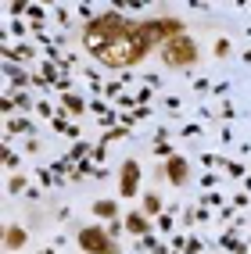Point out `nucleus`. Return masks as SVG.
Wrapping results in <instances>:
<instances>
[{"mask_svg":"<svg viewBox=\"0 0 251 254\" xmlns=\"http://www.w3.org/2000/svg\"><path fill=\"white\" fill-rule=\"evenodd\" d=\"M129 229L133 233H147V222H144L140 215H129Z\"/></svg>","mask_w":251,"mask_h":254,"instance_id":"0eeeda50","label":"nucleus"},{"mask_svg":"<svg viewBox=\"0 0 251 254\" xmlns=\"http://www.w3.org/2000/svg\"><path fill=\"white\" fill-rule=\"evenodd\" d=\"M137 172H140L137 161H126V165H122V193H126V197L137 193Z\"/></svg>","mask_w":251,"mask_h":254,"instance_id":"20e7f679","label":"nucleus"},{"mask_svg":"<svg viewBox=\"0 0 251 254\" xmlns=\"http://www.w3.org/2000/svg\"><path fill=\"white\" fill-rule=\"evenodd\" d=\"M97 215H115V204H108V200H100V204H97Z\"/></svg>","mask_w":251,"mask_h":254,"instance_id":"6e6552de","label":"nucleus"},{"mask_svg":"<svg viewBox=\"0 0 251 254\" xmlns=\"http://www.w3.org/2000/svg\"><path fill=\"white\" fill-rule=\"evenodd\" d=\"M22 244H25V233H22L18 226H11V229H7V247H22Z\"/></svg>","mask_w":251,"mask_h":254,"instance_id":"423d86ee","label":"nucleus"},{"mask_svg":"<svg viewBox=\"0 0 251 254\" xmlns=\"http://www.w3.org/2000/svg\"><path fill=\"white\" fill-rule=\"evenodd\" d=\"M183 25L176 18H155V22H129L122 14H100L86 25L83 43L93 58H100L111 68H129L151 54L158 40H172Z\"/></svg>","mask_w":251,"mask_h":254,"instance_id":"f257e3e1","label":"nucleus"},{"mask_svg":"<svg viewBox=\"0 0 251 254\" xmlns=\"http://www.w3.org/2000/svg\"><path fill=\"white\" fill-rule=\"evenodd\" d=\"M162 58L176 64V68H183V64H194L197 61V43L187 36V32H176L172 40H165L162 43Z\"/></svg>","mask_w":251,"mask_h":254,"instance_id":"f03ea898","label":"nucleus"},{"mask_svg":"<svg viewBox=\"0 0 251 254\" xmlns=\"http://www.w3.org/2000/svg\"><path fill=\"white\" fill-rule=\"evenodd\" d=\"M165 172H169V179H172V183H183V179H187V161H183V158H172Z\"/></svg>","mask_w":251,"mask_h":254,"instance_id":"39448f33","label":"nucleus"},{"mask_svg":"<svg viewBox=\"0 0 251 254\" xmlns=\"http://www.w3.org/2000/svg\"><path fill=\"white\" fill-rule=\"evenodd\" d=\"M79 247L86 251V254H115V244L100 229H83L79 233Z\"/></svg>","mask_w":251,"mask_h":254,"instance_id":"7ed1b4c3","label":"nucleus"}]
</instances>
